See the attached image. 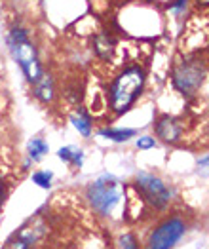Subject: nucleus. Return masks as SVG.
Masks as SVG:
<instances>
[{"mask_svg": "<svg viewBox=\"0 0 209 249\" xmlns=\"http://www.w3.org/2000/svg\"><path fill=\"white\" fill-rule=\"evenodd\" d=\"M4 194H6V187H4V177H2V173H0V206H2Z\"/></svg>", "mask_w": 209, "mask_h": 249, "instance_id": "19", "label": "nucleus"}, {"mask_svg": "<svg viewBox=\"0 0 209 249\" xmlns=\"http://www.w3.org/2000/svg\"><path fill=\"white\" fill-rule=\"evenodd\" d=\"M57 156L61 158L63 162H67V164H70L74 167H80L84 162V152L76 146H63V148L57 150Z\"/></svg>", "mask_w": 209, "mask_h": 249, "instance_id": "13", "label": "nucleus"}, {"mask_svg": "<svg viewBox=\"0 0 209 249\" xmlns=\"http://www.w3.org/2000/svg\"><path fill=\"white\" fill-rule=\"evenodd\" d=\"M185 6H187V0H179V2H175V4H173V10H175V14H179V12H181Z\"/></svg>", "mask_w": 209, "mask_h": 249, "instance_id": "18", "label": "nucleus"}, {"mask_svg": "<svg viewBox=\"0 0 209 249\" xmlns=\"http://www.w3.org/2000/svg\"><path fill=\"white\" fill-rule=\"evenodd\" d=\"M114 48H116V40H114L108 33H101L99 36H95L93 50H95V53H97L101 59H110L112 53H114Z\"/></svg>", "mask_w": 209, "mask_h": 249, "instance_id": "10", "label": "nucleus"}, {"mask_svg": "<svg viewBox=\"0 0 209 249\" xmlns=\"http://www.w3.org/2000/svg\"><path fill=\"white\" fill-rule=\"evenodd\" d=\"M204 76H206L204 65L200 61H196V59H187V61H183L175 69V72H173V86L185 97H192L200 89V86L204 82Z\"/></svg>", "mask_w": 209, "mask_h": 249, "instance_id": "4", "label": "nucleus"}, {"mask_svg": "<svg viewBox=\"0 0 209 249\" xmlns=\"http://www.w3.org/2000/svg\"><path fill=\"white\" fill-rule=\"evenodd\" d=\"M52 179H53V173L52 171H46V169L33 173V183L38 185L40 188H46V190L52 187Z\"/></svg>", "mask_w": 209, "mask_h": 249, "instance_id": "15", "label": "nucleus"}, {"mask_svg": "<svg viewBox=\"0 0 209 249\" xmlns=\"http://www.w3.org/2000/svg\"><path fill=\"white\" fill-rule=\"evenodd\" d=\"M42 236V225L40 223H27L19 232H16L8 242L4 249H31L33 244Z\"/></svg>", "mask_w": 209, "mask_h": 249, "instance_id": "7", "label": "nucleus"}, {"mask_svg": "<svg viewBox=\"0 0 209 249\" xmlns=\"http://www.w3.org/2000/svg\"><path fill=\"white\" fill-rule=\"evenodd\" d=\"M187 225L181 217H169L152 230L146 249H171L185 234Z\"/></svg>", "mask_w": 209, "mask_h": 249, "instance_id": "5", "label": "nucleus"}, {"mask_svg": "<svg viewBox=\"0 0 209 249\" xmlns=\"http://www.w3.org/2000/svg\"><path fill=\"white\" fill-rule=\"evenodd\" d=\"M86 194L93 211H97L99 215H110L122 202L124 185L114 175H103L87 187Z\"/></svg>", "mask_w": 209, "mask_h": 249, "instance_id": "3", "label": "nucleus"}, {"mask_svg": "<svg viewBox=\"0 0 209 249\" xmlns=\"http://www.w3.org/2000/svg\"><path fill=\"white\" fill-rule=\"evenodd\" d=\"M48 150H50V146H48V143H46L42 137H35V139H31V141H29V145H27L29 158H31L33 162H40L42 158L48 154Z\"/></svg>", "mask_w": 209, "mask_h": 249, "instance_id": "14", "label": "nucleus"}, {"mask_svg": "<svg viewBox=\"0 0 209 249\" xmlns=\"http://www.w3.org/2000/svg\"><path fill=\"white\" fill-rule=\"evenodd\" d=\"M156 146V139L154 137H139V141H137V148H141V150H148V148H154Z\"/></svg>", "mask_w": 209, "mask_h": 249, "instance_id": "17", "label": "nucleus"}, {"mask_svg": "<svg viewBox=\"0 0 209 249\" xmlns=\"http://www.w3.org/2000/svg\"><path fill=\"white\" fill-rule=\"evenodd\" d=\"M70 122H72V125L78 129V133H82L84 137H89V135H91L93 122H91V116H89L84 108H78V110L70 116Z\"/></svg>", "mask_w": 209, "mask_h": 249, "instance_id": "11", "label": "nucleus"}, {"mask_svg": "<svg viewBox=\"0 0 209 249\" xmlns=\"http://www.w3.org/2000/svg\"><path fill=\"white\" fill-rule=\"evenodd\" d=\"M200 166H209V156L204 158V160H200Z\"/></svg>", "mask_w": 209, "mask_h": 249, "instance_id": "20", "label": "nucleus"}, {"mask_svg": "<svg viewBox=\"0 0 209 249\" xmlns=\"http://www.w3.org/2000/svg\"><path fill=\"white\" fill-rule=\"evenodd\" d=\"M135 183H137V188L143 192V198L152 208H167V204L171 200V192H169V188L166 187V183L160 177H156L152 173H139L135 177Z\"/></svg>", "mask_w": 209, "mask_h": 249, "instance_id": "6", "label": "nucleus"}, {"mask_svg": "<svg viewBox=\"0 0 209 249\" xmlns=\"http://www.w3.org/2000/svg\"><path fill=\"white\" fill-rule=\"evenodd\" d=\"M120 248L122 249H139V246H137V240H135L133 234H124V236L120 238Z\"/></svg>", "mask_w": 209, "mask_h": 249, "instance_id": "16", "label": "nucleus"}, {"mask_svg": "<svg viewBox=\"0 0 209 249\" xmlns=\"http://www.w3.org/2000/svg\"><path fill=\"white\" fill-rule=\"evenodd\" d=\"M154 131L164 143H177L185 131V125L177 116H160L154 124Z\"/></svg>", "mask_w": 209, "mask_h": 249, "instance_id": "8", "label": "nucleus"}, {"mask_svg": "<svg viewBox=\"0 0 209 249\" xmlns=\"http://www.w3.org/2000/svg\"><path fill=\"white\" fill-rule=\"evenodd\" d=\"M103 137L110 139V141H116V143H124V141H129L137 131L131 129V127H104L99 131Z\"/></svg>", "mask_w": 209, "mask_h": 249, "instance_id": "12", "label": "nucleus"}, {"mask_svg": "<svg viewBox=\"0 0 209 249\" xmlns=\"http://www.w3.org/2000/svg\"><path fill=\"white\" fill-rule=\"evenodd\" d=\"M8 48H10L16 63L23 71L25 78L33 86L44 74V67H42L40 55H38V48L31 40L27 29H23L21 25H14L8 33Z\"/></svg>", "mask_w": 209, "mask_h": 249, "instance_id": "2", "label": "nucleus"}, {"mask_svg": "<svg viewBox=\"0 0 209 249\" xmlns=\"http://www.w3.org/2000/svg\"><path fill=\"white\" fill-rule=\"evenodd\" d=\"M146 74L143 67L139 65H129L118 72V76L108 86V105L112 112L124 114L127 112L137 97L143 93Z\"/></svg>", "mask_w": 209, "mask_h": 249, "instance_id": "1", "label": "nucleus"}, {"mask_svg": "<svg viewBox=\"0 0 209 249\" xmlns=\"http://www.w3.org/2000/svg\"><path fill=\"white\" fill-rule=\"evenodd\" d=\"M33 88H35V97L40 99L42 103H50V101L53 99L55 86H53V78H52L50 72L44 71V74H42L36 82L33 84Z\"/></svg>", "mask_w": 209, "mask_h": 249, "instance_id": "9", "label": "nucleus"}]
</instances>
